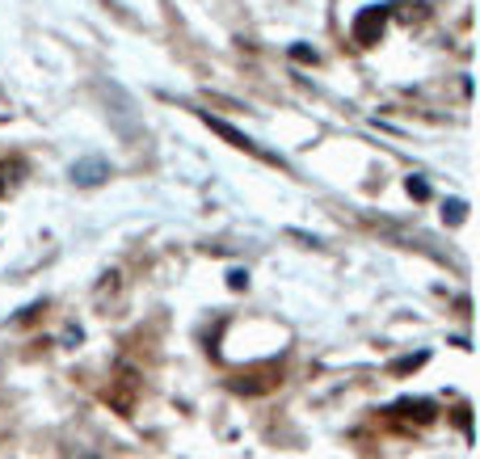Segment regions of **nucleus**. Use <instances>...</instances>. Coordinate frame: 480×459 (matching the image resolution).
Listing matches in <instances>:
<instances>
[{
	"label": "nucleus",
	"instance_id": "obj_6",
	"mask_svg": "<svg viewBox=\"0 0 480 459\" xmlns=\"http://www.w3.org/2000/svg\"><path fill=\"white\" fill-rule=\"evenodd\" d=\"M291 55H295L299 63H316V51H312V46H291Z\"/></svg>",
	"mask_w": 480,
	"mask_h": 459
},
{
	"label": "nucleus",
	"instance_id": "obj_7",
	"mask_svg": "<svg viewBox=\"0 0 480 459\" xmlns=\"http://www.w3.org/2000/svg\"><path fill=\"white\" fill-rule=\"evenodd\" d=\"M422 363H426V354H413V359H400L392 371H413V367H422Z\"/></svg>",
	"mask_w": 480,
	"mask_h": 459
},
{
	"label": "nucleus",
	"instance_id": "obj_8",
	"mask_svg": "<svg viewBox=\"0 0 480 459\" xmlns=\"http://www.w3.org/2000/svg\"><path fill=\"white\" fill-rule=\"evenodd\" d=\"M228 278H232V287H236V291H240V287H244V282H249V274H244V270H232V274H228Z\"/></svg>",
	"mask_w": 480,
	"mask_h": 459
},
{
	"label": "nucleus",
	"instance_id": "obj_3",
	"mask_svg": "<svg viewBox=\"0 0 480 459\" xmlns=\"http://www.w3.org/2000/svg\"><path fill=\"white\" fill-rule=\"evenodd\" d=\"M105 177H110V165H105V160H76V165H72V182L76 185H97V182H105Z\"/></svg>",
	"mask_w": 480,
	"mask_h": 459
},
{
	"label": "nucleus",
	"instance_id": "obj_4",
	"mask_svg": "<svg viewBox=\"0 0 480 459\" xmlns=\"http://www.w3.org/2000/svg\"><path fill=\"white\" fill-rule=\"evenodd\" d=\"M442 220H451V224H464V220H468V202H459V198H451V202L442 207Z\"/></svg>",
	"mask_w": 480,
	"mask_h": 459
},
{
	"label": "nucleus",
	"instance_id": "obj_1",
	"mask_svg": "<svg viewBox=\"0 0 480 459\" xmlns=\"http://www.w3.org/2000/svg\"><path fill=\"white\" fill-rule=\"evenodd\" d=\"M202 123H207V127H211L215 135H224V139H228V143H232V148H244L249 156H257V160H266V165H278V169H287V160H283V156H274V152H266L261 143H253V139H249V135H240L236 127H228V123H219V118H211V114H202Z\"/></svg>",
	"mask_w": 480,
	"mask_h": 459
},
{
	"label": "nucleus",
	"instance_id": "obj_5",
	"mask_svg": "<svg viewBox=\"0 0 480 459\" xmlns=\"http://www.w3.org/2000/svg\"><path fill=\"white\" fill-rule=\"evenodd\" d=\"M409 194L413 198H430V185L422 182V177H409Z\"/></svg>",
	"mask_w": 480,
	"mask_h": 459
},
{
	"label": "nucleus",
	"instance_id": "obj_2",
	"mask_svg": "<svg viewBox=\"0 0 480 459\" xmlns=\"http://www.w3.org/2000/svg\"><path fill=\"white\" fill-rule=\"evenodd\" d=\"M384 26H387V9H384V4L362 9V13L354 17V43H358V46H375V43H380V34H384Z\"/></svg>",
	"mask_w": 480,
	"mask_h": 459
}]
</instances>
